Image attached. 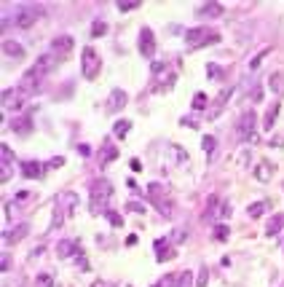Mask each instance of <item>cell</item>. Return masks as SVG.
I'll return each mask as SVG.
<instances>
[{
	"instance_id": "cell-12",
	"label": "cell",
	"mask_w": 284,
	"mask_h": 287,
	"mask_svg": "<svg viewBox=\"0 0 284 287\" xmlns=\"http://www.w3.org/2000/svg\"><path fill=\"white\" fill-rule=\"evenodd\" d=\"M30 233V225L27 223H22V225H16L14 231H5L3 233V239H5V244H16V242H22L24 236Z\"/></svg>"
},
{
	"instance_id": "cell-16",
	"label": "cell",
	"mask_w": 284,
	"mask_h": 287,
	"mask_svg": "<svg viewBox=\"0 0 284 287\" xmlns=\"http://www.w3.org/2000/svg\"><path fill=\"white\" fill-rule=\"evenodd\" d=\"M156 255L158 260H167V258H174V250L169 247V239H156Z\"/></svg>"
},
{
	"instance_id": "cell-30",
	"label": "cell",
	"mask_w": 284,
	"mask_h": 287,
	"mask_svg": "<svg viewBox=\"0 0 284 287\" xmlns=\"http://www.w3.org/2000/svg\"><path fill=\"white\" fill-rule=\"evenodd\" d=\"M105 32H108V24H105V22H94V27H91V35L100 38V35H105Z\"/></svg>"
},
{
	"instance_id": "cell-7",
	"label": "cell",
	"mask_w": 284,
	"mask_h": 287,
	"mask_svg": "<svg viewBox=\"0 0 284 287\" xmlns=\"http://www.w3.org/2000/svg\"><path fill=\"white\" fill-rule=\"evenodd\" d=\"M255 121H257V116H255V110H244L241 113V118H239V137L241 140H255Z\"/></svg>"
},
{
	"instance_id": "cell-14",
	"label": "cell",
	"mask_w": 284,
	"mask_h": 287,
	"mask_svg": "<svg viewBox=\"0 0 284 287\" xmlns=\"http://www.w3.org/2000/svg\"><path fill=\"white\" fill-rule=\"evenodd\" d=\"M3 54L19 62V59H24V49H22L16 41H3Z\"/></svg>"
},
{
	"instance_id": "cell-2",
	"label": "cell",
	"mask_w": 284,
	"mask_h": 287,
	"mask_svg": "<svg viewBox=\"0 0 284 287\" xmlns=\"http://www.w3.org/2000/svg\"><path fill=\"white\" fill-rule=\"evenodd\" d=\"M220 41V35L207 27H190L185 30V43L190 46V49H199V46H207V43H217Z\"/></svg>"
},
{
	"instance_id": "cell-41",
	"label": "cell",
	"mask_w": 284,
	"mask_h": 287,
	"mask_svg": "<svg viewBox=\"0 0 284 287\" xmlns=\"http://www.w3.org/2000/svg\"><path fill=\"white\" fill-rule=\"evenodd\" d=\"M126 210H131V212H145V207H142V204H137V202H129Z\"/></svg>"
},
{
	"instance_id": "cell-37",
	"label": "cell",
	"mask_w": 284,
	"mask_h": 287,
	"mask_svg": "<svg viewBox=\"0 0 284 287\" xmlns=\"http://www.w3.org/2000/svg\"><path fill=\"white\" fill-rule=\"evenodd\" d=\"M30 199H32V193H30V191H19V193H16V202H19V204H27Z\"/></svg>"
},
{
	"instance_id": "cell-1",
	"label": "cell",
	"mask_w": 284,
	"mask_h": 287,
	"mask_svg": "<svg viewBox=\"0 0 284 287\" xmlns=\"http://www.w3.org/2000/svg\"><path fill=\"white\" fill-rule=\"evenodd\" d=\"M113 196V185L108 183V180H94L91 183V215H100V212H105V207H108V199Z\"/></svg>"
},
{
	"instance_id": "cell-15",
	"label": "cell",
	"mask_w": 284,
	"mask_h": 287,
	"mask_svg": "<svg viewBox=\"0 0 284 287\" xmlns=\"http://www.w3.org/2000/svg\"><path fill=\"white\" fill-rule=\"evenodd\" d=\"M72 252H78V239H64V242H59V247H57L59 258H70Z\"/></svg>"
},
{
	"instance_id": "cell-31",
	"label": "cell",
	"mask_w": 284,
	"mask_h": 287,
	"mask_svg": "<svg viewBox=\"0 0 284 287\" xmlns=\"http://www.w3.org/2000/svg\"><path fill=\"white\" fill-rule=\"evenodd\" d=\"M137 5H140V0H121L118 11H131V8H137Z\"/></svg>"
},
{
	"instance_id": "cell-35",
	"label": "cell",
	"mask_w": 284,
	"mask_h": 287,
	"mask_svg": "<svg viewBox=\"0 0 284 287\" xmlns=\"http://www.w3.org/2000/svg\"><path fill=\"white\" fill-rule=\"evenodd\" d=\"M204 105H207V94H196L193 97V110H201Z\"/></svg>"
},
{
	"instance_id": "cell-19",
	"label": "cell",
	"mask_w": 284,
	"mask_h": 287,
	"mask_svg": "<svg viewBox=\"0 0 284 287\" xmlns=\"http://www.w3.org/2000/svg\"><path fill=\"white\" fill-rule=\"evenodd\" d=\"M199 16H207V19H212V16H220L223 14V5L220 3H209V5H201L199 11H196Z\"/></svg>"
},
{
	"instance_id": "cell-8",
	"label": "cell",
	"mask_w": 284,
	"mask_h": 287,
	"mask_svg": "<svg viewBox=\"0 0 284 287\" xmlns=\"http://www.w3.org/2000/svg\"><path fill=\"white\" fill-rule=\"evenodd\" d=\"M140 54L142 57L156 54V38H153V30L150 27H142V32H140Z\"/></svg>"
},
{
	"instance_id": "cell-21",
	"label": "cell",
	"mask_w": 284,
	"mask_h": 287,
	"mask_svg": "<svg viewBox=\"0 0 284 287\" xmlns=\"http://www.w3.org/2000/svg\"><path fill=\"white\" fill-rule=\"evenodd\" d=\"M276 118H279V102H276L274 108H271V110L266 113V121H263V126H266V132H271V129H274Z\"/></svg>"
},
{
	"instance_id": "cell-34",
	"label": "cell",
	"mask_w": 284,
	"mask_h": 287,
	"mask_svg": "<svg viewBox=\"0 0 284 287\" xmlns=\"http://www.w3.org/2000/svg\"><path fill=\"white\" fill-rule=\"evenodd\" d=\"M185 239H188V231H185V228H180V231L171 233V242H177V244H182Z\"/></svg>"
},
{
	"instance_id": "cell-44",
	"label": "cell",
	"mask_w": 284,
	"mask_h": 287,
	"mask_svg": "<svg viewBox=\"0 0 284 287\" xmlns=\"http://www.w3.org/2000/svg\"><path fill=\"white\" fill-rule=\"evenodd\" d=\"M180 124H182V126H196V121H193V118H182Z\"/></svg>"
},
{
	"instance_id": "cell-22",
	"label": "cell",
	"mask_w": 284,
	"mask_h": 287,
	"mask_svg": "<svg viewBox=\"0 0 284 287\" xmlns=\"http://www.w3.org/2000/svg\"><path fill=\"white\" fill-rule=\"evenodd\" d=\"M177 279H180V282H177L174 287H196V282H193V274H190L188 269H185L182 274H177Z\"/></svg>"
},
{
	"instance_id": "cell-13",
	"label": "cell",
	"mask_w": 284,
	"mask_h": 287,
	"mask_svg": "<svg viewBox=\"0 0 284 287\" xmlns=\"http://www.w3.org/2000/svg\"><path fill=\"white\" fill-rule=\"evenodd\" d=\"M11 129H14V132H19V135H27V132H32L30 113H24V116H16V118H11Z\"/></svg>"
},
{
	"instance_id": "cell-27",
	"label": "cell",
	"mask_w": 284,
	"mask_h": 287,
	"mask_svg": "<svg viewBox=\"0 0 284 287\" xmlns=\"http://www.w3.org/2000/svg\"><path fill=\"white\" fill-rule=\"evenodd\" d=\"M263 212H266V204H263V202H255V204L247 207V215H249V217H260Z\"/></svg>"
},
{
	"instance_id": "cell-29",
	"label": "cell",
	"mask_w": 284,
	"mask_h": 287,
	"mask_svg": "<svg viewBox=\"0 0 284 287\" xmlns=\"http://www.w3.org/2000/svg\"><path fill=\"white\" fill-rule=\"evenodd\" d=\"M35 287H54V279H51V274H41V277L35 279Z\"/></svg>"
},
{
	"instance_id": "cell-5",
	"label": "cell",
	"mask_w": 284,
	"mask_h": 287,
	"mask_svg": "<svg viewBox=\"0 0 284 287\" xmlns=\"http://www.w3.org/2000/svg\"><path fill=\"white\" fill-rule=\"evenodd\" d=\"M148 193H150V202L156 204V210L161 212L164 217H171V202L167 199L164 185H161V183H150V185H148Z\"/></svg>"
},
{
	"instance_id": "cell-18",
	"label": "cell",
	"mask_w": 284,
	"mask_h": 287,
	"mask_svg": "<svg viewBox=\"0 0 284 287\" xmlns=\"http://www.w3.org/2000/svg\"><path fill=\"white\" fill-rule=\"evenodd\" d=\"M51 46H54V54H70V51H72V38L62 35V38H57Z\"/></svg>"
},
{
	"instance_id": "cell-38",
	"label": "cell",
	"mask_w": 284,
	"mask_h": 287,
	"mask_svg": "<svg viewBox=\"0 0 284 287\" xmlns=\"http://www.w3.org/2000/svg\"><path fill=\"white\" fill-rule=\"evenodd\" d=\"M108 220H110V225H123V217H118L115 212H108Z\"/></svg>"
},
{
	"instance_id": "cell-11",
	"label": "cell",
	"mask_w": 284,
	"mask_h": 287,
	"mask_svg": "<svg viewBox=\"0 0 284 287\" xmlns=\"http://www.w3.org/2000/svg\"><path fill=\"white\" fill-rule=\"evenodd\" d=\"M43 169L46 166L41 164V161H22V175L24 177H30V180H35V177H43Z\"/></svg>"
},
{
	"instance_id": "cell-26",
	"label": "cell",
	"mask_w": 284,
	"mask_h": 287,
	"mask_svg": "<svg viewBox=\"0 0 284 287\" xmlns=\"http://www.w3.org/2000/svg\"><path fill=\"white\" fill-rule=\"evenodd\" d=\"M118 158V150L113 148V145H105V156H102V166H108L110 161H115Z\"/></svg>"
},
{
	"instance_id": "cell-25",
	"label": "cell",
	"mask_w": 284,
	"mask_h": 287,
	"mask_svg": "<svg viewBox=\"0 0 284 287\" xmlns=\"http://www.w3.org/2000/svg\"><path fill=\"white\" fill-rule=\"evenodd\" d=\"M268 54H271V46H266V49H263L257 57H252V62H249V70H257V68H260V65H263V59H266Z\"/></svg>"
},
{
	"instance_id": "cell-3",
	"label": "cell",
	"mask_w": 284,
	"mask_h": 287,
	"mask_svg": "<svg viewBox=\"0 0 284 287\" xmlns=\"http://www.w3.org/2000/svg\"><path fill=\"white\" fill-rule=\"evenodd\" d=\"M72 210H75V193L64 191L57 196V204H54V228L57 225H62L64 215H72Z\"/></svg>"
},
{
	"instance_id": "cell-28",
	"label": "cell",
	"mask_w": 284,
	"mask_h": 287,
	"mask_svg": "<svg viewBox=\"0 0 284 287\" xmlns=\"http://www.w3.org/2000/svg\"><path fill=\"white\" fill-rule=\"evenodd\" d=\"M174 285H177V277H174V274H167V277L158 279L153 287H174Z\"/></svg>"
},
{
	"instance_id": "cell-6",
	"label": "cell",
	"mask_w": 284,
	"mask_h": 287,
	"mask_svg": "<svg viewBox=\"0 0 284 287\" xmlns=\"http://www.w3.org/2000/svg\"><path fill=\"white\" fill-rule=\"evenodd\" d=\"M81 62H83V78H89V81H94V78L100 75V68H102V62H100V57H97V51L91 49V46H86V49H83V54H81Z\"/></svg>"
},
{
	"instance_id": "cell-10",
	"label": "cell",
	"mask_w": 284,
	"mask_h": 287,
	"mask_svg": "<svg viewBox=\"0 0 284 287\" xmlns=\"http://www.w3.org/2000/svg\"><path fill=\"white\" fill-rule=\"evenodd\" d=\"M123 105H126V91H123V89H113V91H110V99H108V110L118 113Z\"/></svg>"
},
{
	"instance_id": "cell-33",
	"label": "cell",
	"mask_w": 284,
	"mask_h": 287,
	"mask_svg": "<svg viewBox=\"0 0 284 287\" xmlns=\"http://www.w3.org/2000/svg\"><path fill=\"white\" fill-rule=\"evenodd\" d=\"M207 279H209V271H207V266H201V269H199V282H196V287H204V285H207Z\"/></svg>"
},
{
	"instance_id": "cell-32",
	"label": "cell",
	"mask_w": 284,
	"mask_h": 287,
	"mask_svg": "<svg viewBox=\"0 0 284 287\" xmlns=\"http://www.w3.org/2000/svg\"><path fill=\"white\" fill-rule=\"evenodd\" d=\"M201 148L207 150V153H212V150H215V137H209V135L201 137Z\"/></svg>"
},
{
	"instance_id": "cell-17",
	"label": "cell",
	"mask_w": 284,
	"mask_h": 287,
	"mask_svg": "<svg viewBox=\"0 0 284 287\" xmlns=\"http://www.w3.org/2000/svg\"><path fill=\"white\" fill-rule=\"evenodd\" d=\"M279 231H284V212L274 215V217L268 220V225H266V233H268V236H276Z\"/></svg>"
},
{
	"instance_id": "cell-4",
	"label": "cell",
	"mask_w": 284,
	"mask_h": 287,
	"mask_svg": "<svg viewBox=\"0 0 284 287\" xmlns=\"http://www.w3.org/2000/svg\"><path fill=\"white\" fill-rule=\"evenodd\" d=\"M41 16H43V8H38V5H19L14 11V24L22 27V30H27L30 24H35Z\"/></svg>"
},
{
	"instance_id": "cell-24",
	"label": "cell",
	"mask_w": 284,
	"mask_h": 287,
	"mask_svg": "<svg viewBox=\"0 0 284 287\" xmlns=\"http://www.w3.org/2000/svg\"><path fill=\"white\" fill-rule=\"evenodd\" d=\"M212 236H215V242H226V239H228V225L226 223H217L215 231H212Z\"/></svg>"
},
{
	"instance_id": "cell-36",
	"label": "cell",
	"mask_w": 284,
	"mask_h": 287,
	"mask_svg": "<svg viewBox=\"0 0 284 287\" xmlns=\"http://www.w3.org/2000/svg\"><path fill=\"white\" fill-rule=\"evenodd\" d=\"M268 83H271V89H274V91H284L282 89V75H271Z\"/></svg>"
},
{
	"instance_id": "cell-40",
	"label": "cell",
	"mask_w": 284,
	"mask_h": 287,
	"mask_svg": "<svg viewBox=\"0 0 284 287\" xmlns=\"http://www.w3.org/2000/svg\"><path fill=\"white\" fill-rule=\"evenodd\" d=\"M62 164H64V158H62V156H57V158H51V161L46 164V166H49V169H57V166H62Z\"/></svg>"
},
{
	"instance_id": "cell-43",
	"label": "cell",
	"mask_w": 284,
	"mask_h": 287,
	"mask_svg": "<svg viewBox=\"0 0 284 287\" xmlns=\"http://www.w3.org/2000/svg\"><path fill=\"white\" fill-rule=\"evenodd\" d=\"M91 287H118V285L115 282H94Z\"/></svg>"
},
{
	"instance_id": "cell-9",
	"label": "cell",
	"mask_w": 284,
	"mask_h": 287,
	"mask_svg": "<svg viewBox=\"0 0 284 287\" xmlns=\"http://www.w3.org/2000/svg\"><path fill=\"white\" fill-rule=\"evenodd\" d=\"M54 68H57V54H43V57L35 62V70H32V72H35L38 78H43V75H49Z\"/></svg>"
},
{
	"instance_id": "cell-23",
	"label": "cell",
	"mask_w": 284,
	"mask_h": 287,
	"mask_svg": "<svg viewBox=\"0 0 284 287\" xmlns=\"http://www.w3.org/2000/svg\"><path fill=\"white\" fill-rule=\"evenodd\" d=\"M129 126L131 124L126 121V118H121V121H115V126H113V135L123 140V137H126V132H129Z\"/></svg>"
},
{
	"instance_id": "cell-39",
	"label": "cell",
	"mask_w": 284,
	"mask_h": 287,
	"mask_svg": "<svg viewBox=\"0 0 284 287\" xmlns=\"http://www.w3.org/2000/svg\"><path fill=\"white\" fill-rule=\"evenodd\" d=\"M207 72H209V78H220V68L217 65H207Z\"/></svg>"
},
{
	"instance_id": "cell-42",
	"label": "cell",
	"mask_w": 284,
	"mask_h": 287,
	"mask_svg": "<svg viewBox=\"0 0 284 287\" xmlns=\"http://www.w3.org/2000/svg\"><path fill=\"white\" fill-rule=\"evenodd\" d=\"M252 99H255V102H260V99H263V89H260V86L252 91Z\"/></svg>"
},
{
	"instance_id": "cell-20",
	"label": "cell",
	"mask_w": 284,
	"mask_h": 287,
	"mask_svg": "<svg viewBox=\"0 0 284 287\" xmlns=\"http://www.w3.org/2000/svg\"><path fill=\"white\" fill-rule=\"evenodd\" d=\"M271 172H274V166H271L268 161H260V164H257V169H255V177L260 180V183H266V180L271 177Z\"/></svg>"
}]
</instances>
